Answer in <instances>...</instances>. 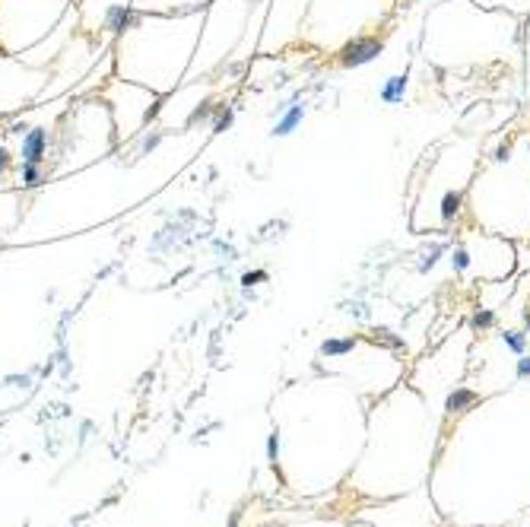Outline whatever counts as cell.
Here are the masks:
<instances>
[{"label": "cell", "mask_w": 530, "mask_h": 527, "mask_svg": "<svg viewBox=\"0 0 530 527\" xmlns=\"http://www.w3.org/2000/svg\"><path fill=\"white\" fill-rule=\"evenodd\" d=\"M524 92H521V102H524V112H530V13L524 16Z\"/></svg>", "instance_id": "8"}, {"label": "cell", "mask_w": 530, "mask_h": 527, "mask_svg": "<svg viewBox=\"0 0 530 527\" xmlns=\"http://www.w3.org/2000/svg\"><path fill=\"white\" fill-rule=\"evenodd\" d=\"M42 181H45V166L42 162H23V169H19V184L26 191H35Z\"/></svg>", "instance_id": "9"}, {"label": "cell", "mask_w": 530, "mask_h": 527, "mask_svg": "<svg viewBox=\"0 0 530 527\" xmlns=\"http://www.w3.org/2000/svg\"><path fill=\"white\" fill-rule=\"evenodd\" d=\"M10 162H13V156H10L7 146H0V178L10 172Z\"/></svg>", "instance_id": "12"}, {"label": "cell", "mask_w": 530, "mask_h": 527, "mask_svg": "<svg viewBox=\"0 0 530 527\" xmlns=\"http://www.w3.org/2000/svg\"><path fill=\"white\" fill-rule=\"evenodd\" d=\"M23 162H45L48 156V130L45 128H29L23 134V146H19Z\"/></svg>", "instance_id": "7"}, {"label": "cell", "mask_w": 530, "mask_h": 527, "mask_svg": "<svg viewBox=\"0 0 530 527\" xmlns=\"http://www.w3.org/2000/svg\"><path fill=\"white\" fill-rule=\"evenodd\" d=\"M394 13L397 0H308L299 42L321 54H340L359 38L378 35Z\"/></svg>", "instance_id": "4"}, {"label": "cell", "mask_w": 530, "mask_h": 527, "mask_svg": "<svg viewBox=\"0 0 530 527\" xmlns=\"http://www.w3.org/2000/svg\"><path fill=\"white\" fill-rule=\"evenodd\" d=\"M137 26H140V16H137V10L130 7V3H112V7L105 10V19H102V29L105 32L121 35V32L137 29Z\"/></svg>", "instance_id": "6"}, {"label": "cell", "mask_w": 530, "mask_h": 527, "mask_svg": "<svg viewBox=\"0 0 530 527\" xmlns=\"http://www.w3.org/2000/svg\"><path fill=\"white\" fill-rule=\"evenodd\" d=\"M479 7H493V10H505V13H515V16H527L530 13V0H477Z\"/></svg>", "instance_id": "10"}, {"label": "cell", "mask_w": 530, "mask_h": 527, "mask_svg": "<svg viewBox=\"0 0 530 527\" xmlns=\"http://www.w3.org/2000/svg\"><path fill=\"white\" fill-rule=\"evenodd\" d=\"M463 219L515 245L530 241V112L483 150Z\"/></svg>", "instance_id": "2"}, {"label": "cell", "mask_w": 530, "mask_h": 527, "mask_svg": "<svg viewBox=\"0 0 530 527\" xmlns=\"http://www.w3.org/2000/svg\"><path fill=\"white\" fill-rule=\"evenodd\" d=\"M451 264L461 277L479 279V286L483 283H508L518 273V245L502 235L483 232L477 226H463L454 235Z\"/></svg>", "instance_id": "5"}, {"label": "cell", "mask_w": 530, "mask_h": 527, "mask_svg": "<svg viewBox=\"0 0 530 527\" xmlns=\"http://www.w3.org/2000/svg\"><path fill=\"white\" fill-rule=\"evenodd\" d=\"M422 58L445 74L515 64L524 74V19L477 0H438L422 23Z\"/></svg>", "instance_id": "1"}, {"label": "cell", "mask_w": 530, "mask_h": 527, "mask_svg": "<svg viewBox=\"0 0 530 527\" xmlns=\"http://www.w3.org/2000/svg\"><path fill=\"white\" fill-rule=\"evenodd\" d=\"M483 150L486 146L479 137H457L454 144L441 150L419 188L410 216L413 232H451L461 226L467 213V191Z\"/></svg>", "instance_id": "3"}, {"label": "cell", "mask_w": 530, "mask_h": 527, "mask_svg": "<svg viewBox=\"0 0 530 527\" xmlns=\"http://www.w3.org/2000/svg\"><path fill=\"white\" fill-rule=\"evenodd\" d=\"M162 140H165V134H162V130H150V134H143L140 146H137V156H150V153H156Z\"/></svg>", "instance_id": "11"}]
</instances>
